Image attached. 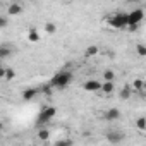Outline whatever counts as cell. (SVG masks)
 Segmentation results:
<instances>
[{
	"mask_svg": "<svg viewBox=\"0 0 146 146\" xmlns=\"http://www.w3.org/2000/svg\"><path fill=\"white\" fill-rule=\"evenodd\" d=\"M72 79H74V76H72L70 70H60V72H57V74L50 79V88H58V90H62V88L69 86V84L72 83Z\"/></svg>",
	"mask_w": 146,
	"mask_h": 146,
	"instance_id": "obj_1",
	"label": "cell"
},
{
	"mask_svg": "<svg viewBox=\"0 0 146 146\" xmlns=\"http://www.w3.org/2000/svg\"><path fill=\"white\" fill-rule=\"evenodd\" d=\"M108 24L115 29L129 28V12H115L113 16L108 17Z\"/></svg>",
	"mask_w": 146,
	"mask_h": 146,
	"instance_id": "obj_2",
	"label": "cell"
},
{
	"mask_svg": "<svg viewBox=\"0 0 146 146\" xmlns=\"http://www.w3.org/2000/svg\"><path fill=\"white\" fill-rule=\"evenodd\" d=\"M144 19V11L143 9H134L129 12V28L131 29H136L137 24Z\"/></svg>",
	"mask_w": 146,
	"mask_h": 146,
	"instance_id": "obj_3",
	"label": "cell"
},
{
	"mask_svg": "<svg viewBox=\"0 0 146 146\" xmlns=\"http://www.w3.org/2000/svg\"><path fill=\"white\" fill-rule=\"evenodd\" d=\"M55 107H45L41 112H40V115H38V124L40 125H43V124H46V122H50L53 117H55Z\"/></svg>",
	"mask_w": 146,
	"mask_h": 146,
	"instance_id": "obj_4",
	"label": "cell"
},
{
	"mask_svg": "<svg viewBox=\"0 0 146 146\" xmlns=\"http://www.w3.org/2000/svg\"><path fill=\"white\" fill-rule=\"evenodd\" d=\"M124 139H125V134L122 131H110V132H107V141L110 144H120Z\"/></svg>",
	"mask_w": 146,
	"mask_h": 146,
	"instance_id": "obj_5",
	"label": "cell"
},
{
	"mask_svg": "<svg viewBox=\"0 0 146 146\" xmlns=\"http://www.w3.org/2000/svg\"><path fill=\"white\" fill-rule=\"evenodd\" d=\"M102 86H103V83H98L96 79H90V81H86L84 83V91H88V93H96V91H102Z\"/></svg>",
	"mask_w": 146,
	"mask_h": 146,
	"instance_id": "obj_6",
	"label": "cell"
},
{
	"mask_svg": "<svg viewBox=\"0 0 146 146\" xmlns=\"http://www.w3.org/2000/svg\"><path fill=\"white\" fill-rule=\"evenodd\" d=\"M105 120H108V122H113V120H117V119H120V110L119 108H108L107 112H105Z\"/></svg>",
	"mask_w": 146,
	"mask_h": 146,
	"instance_id": "obj_7",
	"label": "cell"
},
{
	"mask_svg": "<svg viewBox=\"0 0 146 146\" xmlns=\"http://www.w3.org/2000/svg\"><path fill=\"white\" fill-rule=\"evenodd\" d=\"M14 70L12 69H9V67H4L2 70H0V78H2L4 81H11V79H14Z\"/></svg>",
	"mask_w": 146,
	"mask_h": 146,
	"instance_id": "obj_8",
	"label": "cell"
},
{
	"mask_svg": "<svg viewBox=\"0 0 146 146\" xmlns=\"http://www.w3.org/2000/svg\"><path fill=\"white\" fill-rule=\"evenodd\" d=\"M38 91H40L38 88H28V90L23 91V98H24V100H33V98L38 95Z\"/></svg>",
	"mask_w": 146,
	"mask_h": 146,
	"instance_id": "obj_9",
	"label": "cell"
},
{
	"mask_svg": "<svg viewBox=\"0 0 146 146\" xmlns=\"http://www.w3.org/2000/svg\"><path fill=\"white\" fill-rule=\"evenodd\" d=\"M7 12H9L11 16H17V14H21V12H23V7H21V4H11Z\"/></svg>",
	"mask_w": 146,
	"mask_h": 146,
	"instance_id": "obj_10",
	"label": "cell"
},
{
	"mask_svg": "<svg viewBox=\"0 0 146 146\" xmlns=\"http://www.w3.org/2000/svg\"><path fill=\"white\" fill-rule=\"evenodd\" d=\"M11 53H12V48H11V46H7V45H2V46H0V57H2V58H7Z\"/></svg>",
	"mask_w": 146,
	"mask_h": 146,
	"instance_id": "obj_11",
	"label": "cell"
},
{
	"mask_svg": "<svg viewBox=\"0 0 146 146\" xmlns=\"http://www.w3.org/2000/svg\"><path fill=\"white\" fill-rule=\"evenodd\" d=\"M103 79H105V83H113V79H115V74H113V70H105L103 72Z\"/></svg>",
	"mask_w": 146,
	"mask_h": 146,
	"instance_id": "obj_12",
	"label": "cell"
},
{
	"mask_svg": "<svg viewBox=\"0 0 146 146\" xmlns=\"http://www.w3.org/2000/svg\"><path fill=\"white\" fill-rule=\"evenodd\" d=\"M136 127L139 131H146V117H137L136 119Z\"/></svg>",
	"mask_w": 146,
	"mask_h": 146,
	"instance_id": "obj_13",
	"label": "cell"
},
{
	"mask_svg": "<svg viewBox=\"0 0 146 146\" xmlns=\"http://www.w3.org/2000/svg\"><path fill=\"white\" fill-rule=\"evenodd\" d=\"M98 52H100L98 46L93 45V46H88V50L84 52V55H86V57H95V55H98Z\"/></svg>",
	"mask_w": 146,
	"mask_h": 146,
	"instance_id": "obj_14",
	"label": "cell"
},
{
	"mask_svg": "<svg viewBox=\"0 0 146 146\" xmlns=\"http://www.w3.org/2000/svg\"><path fill=\"white\" fill-rule=\"evenodd\" d=\"M102 91H103L105 95H112V91H113V83H103Z\"/></svg>",
	"mask_w": 146,
	"mask_h": 146,
	"instance_id": "obj_15",
	"label": "cell"
},
{
	"mask_svg": "<svg viewBox=\"0 0 146 146\" xmlns=\"http://www.w3.org/2000/svg\"><path fill=\"white\" fill-rule=\"evenodd\" d=\"M28 40H29V41H38V40H40V35L36 33V29H33V28L29 29V33H28Z\"/></svg>",
	"mask_w": 146,
	"mask_h": 146,
	"instance_id": "obj_16",
	"label": "cell"
},
{
	"mask_svg": "<svg viewBox=\"0 0 146 146\" xmlns=\"http://www.w3.org/2000/svg\"><path fill=\"white\" fill-rule=\"evenodd\" d=\"M132 88H134L136 91L143 90V88H144V81H143V79H134V81H132Z\"/></svg>",
	"mask_w": 146,
	"mask_h": 146,
	"instance_id": "obj_17",
	"label": "cell"
},
{
	"mask_svg": "<svg viewBox=\"0 0 146 146\" xmlns=\"http://www.w3.org/2000/svg\"><path fill=\"white\" fill-rule=\"evenodd\" d=\"M38 137L43 139V141L48 139V137H50V131H48V129H40V131H38Z\"/></svg>",
	"mask_w": 146,
	"mask_h": 146,
	"instance_id": "obj_18",
	"label": "cell"
},
{
	"mask_svg": "<svg viewBox=\"0 0 146 146\" xmlns=\"http://www.w3.org/2000/svg\"><path fill=\"white\" fill-rule=\"evenodd\" d=\"M120 98H122V100H129V98H131V88H129V86L120 91Z\"/></svg>",
	"mask_w": 146,
	"mask_h": 146,
	"instance_id": "obj_19",
	"label": "cell"
},
{
	"mask_svg": "<svg viewBox=\"0 0 146 146\" xmlns=\"http://www.w3.org/2000/svg\"><path fill=\"white\" fill-rule=\"evenodd\" d=\"M136 53H137V55H139V57H146V46H144V45H141V43H139V45H137V46H136Z\"/></svg>",
	"mask_w": 146,
	"mask_h": 146,
	"instance_id": "obj_20",
	"label": "cell"
},
{
	"mask_svg": "<svg viewBox=\"0 0 146 146\" xmlns=\"http://www.w3.org/2000/svg\"><path fill=\"white\" fill-rule=\"evenodd\" d=\"M53 146H72V141L70 139H58V141H55Z\"/></svg>",
	"mask_w": 146,
	"mask_h": 146,
	"instance_id": "obj_21",
	"label": "cell"
},
{
	"mask_svg": "<svg viewBox=\"0 0 146 146\" xmlns=\"http://www.w3.org/2000/svg\"><path fill=\"white\" fill-rule=\"evenodd\" d=\"M55 29H57V28H55L53 23H46V24H45V31H46V33H55Z\"/></svg>",
	"mask_w": 146,
	"mask_h": 146,
	"instance_id": "obj_22",
	"label": "cell"
},
{
	"mask_svg": "<svg viewBox=\"0 0 146 146\" xmlns=\"http://www.w3.org/2000/svg\"><path fill=\"white\" fill-rule=\"evenodd\" d=\"M5 26H7V17L2 16V17H0V28H5Z\"/></svg>",
	"mask_w": 146,
	"mask_h": 146,
	"instance_id": "obj_23",
	"label": "cell"
},
{
	"mask_svg": "<svg viewBox=\"0 0 146 146\" xmlns=\"http://www.w3.org/2000/svg\"><path fill=\"white\" fill-rule=\"evenodd\" d=\"M144 90H146V81H144Z\"/></svg>",
	"mask_w": 146,
	"mask_h": 146,
	"instance_id": "obj_24",
	"label": "cell"
}]
</instances>
